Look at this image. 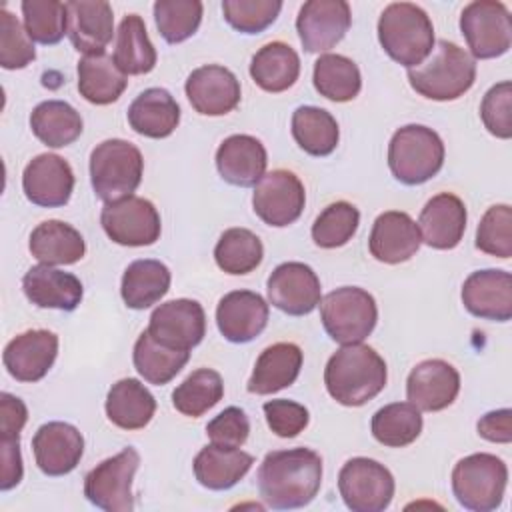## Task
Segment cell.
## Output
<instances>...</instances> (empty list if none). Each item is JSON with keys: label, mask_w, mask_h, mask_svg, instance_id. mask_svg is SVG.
<instances>
[{"label": "cell", "mask_w": 512, "mask_h": 512, "mask_svg": "<svg viewBox=\"0 0 512 512\" xmlns=\"http://www.w3.org/2000/svg\"><path fill=\"white\" fill-rule=\"evenodd\" d=\"M256 482L266 506L274 510L304 508L322 486V458L304 446L268 452L258 468Z\"/></svg>", "instance_id": "6da1fadb"}, {"label": "cell", "mask_w": 512, "mask_h": 512, "mask_svg": "<svg viewBox=\"0 0 512 512\" xmlns=\"http://www.w3.org/2000/svg\"><path fill=\"white\" fill-rule=\"evenodd\" d=\"M388 380L384 358L366 344H344L324 368L328 394L342 406H362L376 398Z\"/></svg>", "instance_id": "7a4b0ae2"}, {"label": "cell", "mask_w": 512, "mask_h": 512, "mask_svg": "<svg viewBox=\"0 0 512 512\" xmlns=\"http://www.w3.org/2000/svg\"><path fill=\"white\" fill-rule=\"evenodd\" d=\"M476 80V60L458 44L438 40L428 58L408 70L412 90L428 100H456L464 96Z\"/></svg>", "instance_id": "3957f363"}, {"label": "cell", "mask_w": 512, "mask_h": 512, "mask_svg": "<svg viewBox=\"0 0 512 512\" xmlns=\"http://www.w3.org/2000/svg\"><path fill=\"white\" fill-rule=\"evenodd\" d=\"M378 40L384 52L404 68L422 64L434 48L430 16L412 2H392L378 18Z\"/></svg>", "instance_id": "277c9868"}, {"label": "cell", "mask_w": 512, "mask_h": 512, "mask_svg": "<svg viewBox=\"0 0 512 512\" xmlns=\"http://www.w3.org/2000/svg\"><path fill=\"white\" fill-rule=\"evenodd\" d=\"M444 166V142L428 126L406 124L398 128L388 144V168L392 176L406 184L418 186L434 178Z\"/></svg>", "instance_id": "5b68a950"}, {"label": "cell", "mask_w": 512, "mask_h": 512, "mask_svg": "<svg viewBox=\"0 0 512 512\" xmlns=\"http://www.w3.org/2000/svg\"><path fill=\"white\" fill-rule=\"evenodd\" d=\"M142 172V152L128 140H104L90 154V182L94 194L104 202H118L132 196L142 182Z\"/></svg>", "instance_id": "8992f818"}, {"label": "cell", "mask_w": 512, "mask_h": 512, "mask_svg": "<svg viewBox=\"0 0 512 512\" xmlns=\"http://www.w3.org/2000/svg\"><path fill=\"white\" fill-rule=\"evenodd\" d=\"M508 468L502 458L476 452L462 460L452 470V492L460 506L472 512L496 510L506 492Z\"/></svg>", "instance_id": "52a82bcc"}, {"label": "cell", "mask_w": 512, "mask_h": 512, "mask_svg": "<svg viewBox=\"0 0 512 512\" xmlns=\"http://www.w3.org/2000/svg\"><path fill=\"white\" fill-rule=\"evenodd\" d=\"M320 320L334 342L356 344L376 328L378 306L364 288L342 286L320 300Z\"/></svg>", "instance_id": "ba28073f"}, {"label": "cell", "mask_w": 512, "mask_h": 512, "mask_svg": "<svg viewBox=\"0 0 512 512\" xmlns=\"http://www.w3.org/2000/svg\"><path fill=\"white\" fill-rule=\"evenodd\" d=\"M138 466L140 454L132 446L102 460L84 476L86 500L106 512H132V480Z\"/></svg>", "instance_id": "9c48e42d"}, {"label": "cell", "mask_w": 512, "mask_h": 512, "mask_svg": "<svg viewBox=\"0 0 512 512\" xmlns=\"http://www.w3.org/2000/svg\"><path fill=\"white\" fill-rule=\"evenodd\" d=\"M394 476L378 460L350 458L338 474V492L352 512H382L394 498Z\"/></svg>", "instance_id": "30bf717a"}, {"label": "cell", "mask_w": 512, "mask_h": 512, "mask_svg": "<svg viewBox=\"0 0 512 512\" xmlns=\"http://www.w3.org/2000/svg\"><path fill=\"white\" fill-rule=\"evenodd\" d=\"M460 30L476 60L498 58L510 50L512 20L502 2L474 0L460 14Z\"/></svg>", "instance_id": "8fae6325"}, {"label": "cell", "mask_w": 512, "mask_h": 512, "mask_svg": "<svg viewBox=\"0 0 512 512\" xmlns=\"http://www.w3.org/2000/svg\"><path fill=\"white\" fill-rule=\"evenodd\" d=\"M106 236L120 246H150L160 238L162 222L156 206L140 196L106 202L100 212Z\"/></svg>", "instance_id": "7c38bea8"}, {"label": "cell", "mask_w": 512, "mask_h": 512, "mask_svg": "<svg viewBox=\"0 0 512 512\" xmlns=\"http://www.w3.org/2000/svg\"><path fill=\"white\" fill-rule=\"evenodd\" d=\"M306 192L300 178L284 168L262 176L254 186L252 206L256 216L274 228H284L296 222L304 210Z\"/></svg>", "instance_id": "4fadbf2b"}, {"label": "cell", "mask_w": 512, "mask_h": 512, "mask_svg": "<svg viewBox=\"0 0 512 512\" xmlns=\"http://www.w3.org/2000/svg\"><path fill=\"white\" fill-rule=\"evenodd\" d=\"M352 12L344 0H308L296 16V32L306 52L334 48L350 30Z\"/></svg>", "instance_id": "5bb4252c"}, {"label": "cell", "mask_w": 512, "mask_h": 512, "mask_svg": "<svg viewBox=\"0 0 512 512\" xmlns=\"http://www.w3.org/2000/svg\"><path fill=\"white\" fill-rule=\"evenodd\" d=\"M272 306L290 316L310 314L322 300L316 272L304 262H284L272 270L266 282Z\"/></svg>", "instance_id": "9a60e30c"}, {"label": "cell", "mask_w": 512, "mask_h": 512, "mask_svg": "<svg viewBox=\"0 0 512 512\" xmlns=\"http://www.w3.org/2000/svg\"><path fill=\"white\" fill-rule=\"evenodd\" d=\"M158 342L176 348L192 350L206 334V314L200 302L190 298H176L160 304L146 328Z\"/></svg>", "instance_id": "2e32d148"}, {"label": "cell", "mask_w": 512, "mask_h": 512, "mask_svg": "<svg viewBox=\"0 0 512 512\" xmlns=\"http://www.w3.org/2000/svg\"><path fill=\"white\" fill-rule=\"evenodd\" d=\"M188 102L202 116H224L240 104V82L232 70L206 64L190 72L184 84Z\"/></svg>", "instance_id": "e0dca14e"}, {"label": "cell", "mask_w": 512, "mask_h": 512, "mask_svg": "<svg viewBox=\"0 0 512 512\" xmlns=\"http://www.w3.org/2000/svg\"><path fill=\"white\" fill-rule=\"evenodd\" d=\"M460 392L458 370L440 358L422 360L416 364L406 380L408 402L424 412H438L448 408Z\"/></svg>", "instance_id": "ac0fdd59"}, {"label": "cell", "mask_w": 512, "mask_h": 512, "mask_svg": "<svg viewBox=\"0 0 512 512\" xmlns=\"http://www.w3.org/2000/svg\"><path fill=\"white\" fill-rule=\"evenodd\" d=\"M22 190L36 206H64L74 190L72 166L58 154H38L24 168Z\"/></svg>", "instance_id": "d6986e66"}, {"label": "cell", "mask_w": 512, "mask_h": 512, "mask_svg": "<svg viewBox=\"0 0 512 512\" xmlns=\"http://www.w3.org/2000/svg\"><path fill=\"white\" fill-rule=\"evenodd\" d=\"M462 304L476 318L508 322L512 318V274L496 268L472 272L462 284Z\"/></svg>", "instance_id": "ffe728a7"}, {"label": "cell", "mask_w": 512, "mask_h": 512, "mask_svg": "<svg viewBox=\"0 0 512 512\" xmlns=\"http://www.w3.org/2000/svg\"><path fill=\"white\" fill-rule=\"evenodd\" d=\"M58 356V336L50 330H26L12 338L2 352L4 368L18 382H38Z\"/></svg>", "instance_id": "44dd1931"}, {"label": "cell", "mask_w": 512, "mask_h": 512, "mask_svg": "<svg viewBox=\"0 0 512 512\" xmlns=\"http://www.w3.org/2000/svg\"><path fill=\"white\" fill-rule=\"evenodd\" d=\"M216 324L228 342H252L268 324V304L258 292L232 290L216 306Z\"/></svg>", "instance_id": "7402d4cb"}, {"label": "cell", "mask_w": 512, "mask_h": 512, "mask_svg": "<svg viewBox=\"0 0 512 512\" xmlns=\"http://www.w3.org/2000/svg\"><path fill=\"white\" fill-rule=\"evenodd\" d=\"M32 450L36 466L46 476H64L80 464L84 438L80 430L68 422H46L36 430Z\"/></svg>", "instance_id": "603a6c76"}, {"label": "cell", "mask_w": 512, "mask_h": 512, "mask_svg": "<svg viewBox=\"0 0 512 512\" xmlns=\"http://www.w3.org/2000/svg\"><path fill=\"white\" fill-rule=\"evenodd\" d=\"M466 206L450 192L432 196L420 212L418 230L426 246L436 250H452L460 244L466 230Z\"/></svg>", "instance_id": "cb8c5ba5"}, {"label": "cell", "mask_w": 512, "mask_h": 512, "mask_svg": "<svg viewBox=\"0 0 512 512\" xmlns=\"http://www.w3.org/2000/svg\"><path fill=\"white\" fill-rule=\"evenodd\" d=\"M422 244L418 224L410 214L400 210L382 212L374 224L368 238L370 254L384 264H400L410 260Z\"/></svg>", "instance_id": "d4e9b609"}, {"label": "cell", "mask_w": 512, "mask_h": 512, "mask_svg": "<svg viewBox=\"0 0 512 512\" xmlns=\"http://www.w3.org/2000/svg\"><path fill=\"white\" fill-rule=\"evenodd\" d=\"M266 148L250 134H232L216 150V168L232 186H256L266 174Z\"/></svg>", "instance_id": "484cf974"}, {"label": "cell", "mask_w": 512, "mask_h": 512, "mask_svg": "<svg viewBox=\"0 0 512 512\" xmlns=\"http://www.w3.org/2000/svg\"><path fill=\"white\" fill-rule=\"evenodd\" d=\"M68 36L78 52H104L114 34V12L102 0H72L66 2Z\"/></svg>", "instance_id": "4316f807"}, {"label": "cell", "mask_w": 512, "mask_h": 512, "mask_svg": "<svg viewBox=\"0 0 512 512\" xmlns=\"http://www.w3.org/2000/svg\"><path fill=\"white\" fill-rule=\"evenodd\" d=\"M22 290L34 306L64 312L76 310L84 296L82 282L74 274L48 264L28 268L22 278Z\"/></svg>", "instance_id": "83f0119b"}, {"label": "cell", "mask_w": 512, "mask_h": 512, "mask_svg": "<svg viewBox=\"0 0 512 512\" xmlns=\"http://www.w3.org/2000/svg\"><path fill=\"white\" fill-rule=\"evenodd\" d=\"M302 350L294 342H276L264 348L246 384L250 394H274L292 386L302 368Z\"/></svg>", "instance_id": "f1b7e54d"}, {"label": "cell", "mask_w": 512, "mask_h": 512, "mask_svg": "<svg viewBox=\"0 0 512 512\" xmlns=\"http://www.w3.org/2000/svg\"><path fill=\"white\" fill-rule=\"evenodd\" d=\"M130 128L146 138H168L180 124V106L164 88H146L128 106Z\"/></svg>", "instance_id": "f546056e"}, {"label": "cell", "mask_w": 512, "mask_h": 512, "mask_svg": "<svg viewBox=\"0 0 512 512\" xmlns=\"http://www.w3.org/2000/svg\"><path fill=\"white\" fill-rule=\"evenodd\" d=\"M252 464V454L240 448L210 444L196 454L192 468L200 486L208 490H228L248 474Z\"/></svg>", "instance_id": "4dcf8cb0"}, {"label": "cell", "mask_w": 512, "mask_h": 512, "mask_svg": "<svg viewBox=\"0 0 512 512\" xmlns=\"http://www.w3.org/2000/svg\"><path fill=\"white\" fill-rule=\"evenodd\" d=\"M128 86V76L106 52L86 54L78 62V92L96 106L116 102Z\"/></svg>", "instance_id": "1f68e13d"}, {"label": "cell", "mask_w": 512, "mask_h": 512, "mask_svg": "<svg viewBox=\"0 0 512 512\" xmlns=\"http://www.w3.org/2000/svg\"><path fill=\"white\" fill-rule=\"evenodd\" d=\"M104 410L114 426L122 430H140L152 420L156 400L140 380L122 378L108 390Z\"/></svg>", "instance_id": "d6a6232c"}, {"label": "cell", "mask_w": 512, "mask_h": 512, "mask_svg": "<svg viewBox=\"0 0 512 512\" xmlns=\"http://www.w3.org/2000/svg\"><path fill=\"white\" fill-rule=\"evenodd\" d=\"M28 248L36 260L48 266L76 264L86 254L82 234L62 220L40 222L30 234Z\"/></svg>", "instance_id": "836d02e7"}, {"label": "cell", "mask_w": 512, "mask_h": 512, "mask_svg": "<svg viewBox=\"0 0 512 512\" xmlns=\"http://www.w3.org/2000/svg\"><path fill=\"white\" fill-rule=\"evenodd\" d=\"M250 76L266 92H284L300 76V58L286 42H268L252 56Z\"/></svg>", "instance_id": "e575fe53"}, {"label": "cell", "mask_w": 512, "mask_h": 512, "mask_svg": "<svg viewBox=\"0 0 512 512\" xmlns=\"http://www.w3.org/2000/svg\"><path fill=\"white\" fill-rule=\"evenodd\" d=\"M170 280L172 276L164 262L152 258L134 260L122 274V300L132 310L150 308L170 290Z\"/></svg>", "instance_id": "d590c367"}, {"label": "cell", "mask_w": 512, "mask_h": 512, "mask_svg": "<svg viewBox=\"0 0 512 512\" xmlns=\"http://www.w3.org/2000/svg\"><path fill=\"white\" fill-rule=\"evenodd\" d=\"M30 128L42 144L50 148H64L82 134L84 122L80 112L68 102L46 100L32 110Z\"/></svg>", "instance_id": "8d00e7d4"}, {"label": "cell", "mask_w": 512, "mask_h": 512, "mask_svg": "<svg viewBox=\"0 0 512 512\" xmlns=\"http://www.w3.org/2000/svg\"><path fill=\"white\" fill-rule=\"evenodd\" d=\"M158 60L156 48L148 38L146 24L138 14H128L122 18L116 32L114 62L128 76L148 74L154 70Z\"/></svg>", "instance_id": "74e56055"}, {"label": "cell", "mask_w": 512, "mask_h": 512, "mask_svg": "<svg viewBox=\"0 0 512 512\" xmlns=\"http://www.w3.org/2000/svg\"><path fill=\"white\" fill-rule=\"evenodd\" d=\"M188 350H176L162 342H158L148 330H144L132 352L136 372L154 386L168 384L188 362Z\"/></svg>", "instance_id": "f35d334b"}, {"label": "cell", "mask_w": 512, "mask_h": 512, "mask_svg": "<svg viewBox=\"0 0 512 512\" xmlns=\"http://www.w3.org/2000/svg\"><path fill=\"white\" fill-rule=\"evenodd\" d=\"M292 136L310 156H328L336 150L340 130L336 118L318 106H298L292 114Z\"/></svg>", "instance_id": "ab89813d"}, {"label": "cell", "mask_w": 512, "mask_h": 512, "mask_svg": "<svg viewBox=\"0 0 512 512\" xmlns=\"http://www.w3.org/2000/svg\"><path fill=\"white\" fill-rule=\"evenodd\" d=\"M314 88L332 102H350L360 94L362 76L354 60L342 54H322L314 62Z\"/></svg>", "instance_id": "60d3db41"}, {"label": "cell", "mask_w": 512, "mask_h": 512, "mask_svg": "<svg viewBox=\"0 0 512 512\" xmlns=\"http://www.w3.org/2000/svg\"><path fill=\"white\" fill-rule=\"evenodd\" d=\"M372 436L388 448H404L422 432V414L410 402H392L374 412Z\"/></svg>", "instance_id": "b9f144b4"}, {"label": "cell", "mask_w": 512, "mask_h": 512, "mask_svg": "<svg viewBox=\"0 0 512 512\" xmlns=\"http://www.w3.org/2000/svg\"><path fill=\"white\" fill-rule=\"evenodd\" d=\"M224 396L222 376L212 368H198L186 376L172 392V406L190 418H198L214 408Z\"/></svg>", "instance_id": "7bdbcfd3"}, {"label": "cell", "mask_w": 512, "mask_h": 512, "mask_svg": "<svg viewBox=\"0 0 512 512\" xmlns=\"http://www.w3.org/2000/svg\"><path fill=\"white\" fill-rule=\"evenodd\" d=\"M264 246L248 228H228L214 246V260L220 270L232 276L248 274L260 266Z\"/></svg>", "instance_id": "ee69618b"}, {"label": "cell", "mask_w": 512, "mask_h": 512, "mask_svg": "<svg viewBox=\"0 0 512 512\" xmlns=\"http://www.w3.org/2000/svg\"><path fill=\"white\" fill-rule=\"evenodd\" d=\"M24 28L32 42L58 44L68 34L66 4L58 0H24L22 2Z\"/></svg>", "instance_id": "f6af8a7d"}, {"label": "cell", "mask_w": 512, "mask_h": 512, "mask_svg": "<svg viewBox=\"0 0 512 512\" xmlns=\"http://www.w3.org/2000/svg\"><path fill=\"white\" fill-rule=\"evenodd\" d=\"M204 6L200 0H158L154 2V20L160 36L168 44L188 40L202 22Z\"/></svg>", "instance_id": "bcb514c9"}, {"label": "cell", "mask_w": 512, "mask_h": 512, "mask_svg": "<svg viewBox=\"0 0 512 512\" xmlns=\"http://www.w3.org/2000/svg\"><path fill=\"white\" fill-rule=\"evenodd\" d=\"M360 224V212L354 204L338 200L328 204L312 224V240L320 248H340L352 240Z\"/></svg>", "instance_id": "7dc6e473"}, {"label": "cell", "mask_w": 512, "mask_h": 512, "mask_svg": "<svg viewBox=\"0 0 512 512\" xmlns=\"http://www.w3.org/2000/svg\"><path fill=\"white\" fill-rule=\"evenodd\" d=\"M476 248L496 258L512 256V208L494 204L482 216L476 228Z\"/></svg>", "instance_id": "c3c4849f"}, {"label": "cell", "mask_w": 512, "mask_h": 512, "mask_svg": "<svg viewBox=\"0 0 512 512\" xmlns=\"http://www.w3.org/2000/svg\"><path fill=\"white\" fill-rule=\"evenodd\" d=\"M280 0H224V20L242 34L264 32L280 14Z\"/></svg>", "instance_id": "681fc988"}, {"label": "cell", "mask_w": 512, "mask_h": 512, "mask_svg": "<svg viewBox=\"0 0 512 512\" xmlns=\"http://www.w3.org/2000/svg\"><path fill=\"white\" fill-rule=\"evenodd\" d=\"M36 50L26 28L6 8L0 10V66L20 70L34 62Z\"/></svg>", "instance_id": "f907efd6"}, {"label": "cell", "mask_w": 512, "mask_h": 512, "mask_svg": "<svg viewBox=\"0 0 512 512\" xmlns=\"http://www.w3.org/2000/svg\"><path fill=\"white\" fill-rule=\"evenodd\" d=\"M480 118L484 128L502 140L512 136V84L510 80H502L494 84L482 98Z\"/></svg>", "instance_id": "816d5d0a"}, {"label": "cell", "mask_w": 512, "mask_h": 512, "mask_svg": "<svg viewBox=\"0 0 512 512\" xmlns=\"http://www.w3.org/2000/svg\"><path fill=\"white\" fill-rule=\"evenodd\" d=\"M262 410H264L268 428L280 438L298 436L310 422L308 408L294 400H286V398L268 400L264 402Z\"/></svg>", "instance_id": "f5cc1de1"}, {"label": "cell", "mask_w": 512, "mask_h": 512, "mask_svg": "<svg viewBox=\"0 0 512 512\" xmlns=\"http://www.w3.org/2000/svg\"><path fill=\"white\" fill-rule=\"evenodd\" d=\"M206 434L212 444L240 448L248 440L250 420L242 408L228 406L208 422Z\"/></svg>", "instance_id": "db71d44e"}, {"label": "cell", "mask_w": 512, "mask_h": 512, "mask_svg": "<svg viewBox=\"0 0 512 512\" xmlns=\"http://www.w3.org/2000/svg\"><path fill=\"white\" fill-rule=\"evenodd\" d=\"M28 420L26 404L8 392L0 394V434L2 438H20V432Z\"/></svg>", "instance_id": "11a10c76"}, {"label": "cell", "mask_w": 512, "mask_h": 512, "mask_svg": "<svg viewBox=\"0 0 512 512\" xmlns=\"http://www.w3.org/2000/svg\"><path fill=\"white\" fill-rule=\"evenodd\" d=\"M478 434L488 442L508 444L512 440V410L500 408L484 414L476 424Z\"/></svg>", "instance_id": "9f6ffc18"}, {"label": "cell", "mask_w": 512, "mask_h": 512, "mask_svg": "<svg viewBox=\"0 0 512 512\" xmlns=\"http://www.w3.org/2000/svg\"><path fill=\"white\" fill-rule=\"evenodd\" d=\"M24 474L22 454H20V438H2V478L0 490H12L20 484Z\"/></svg>", "instance_id": "6f0895ef"}]
</instances>
